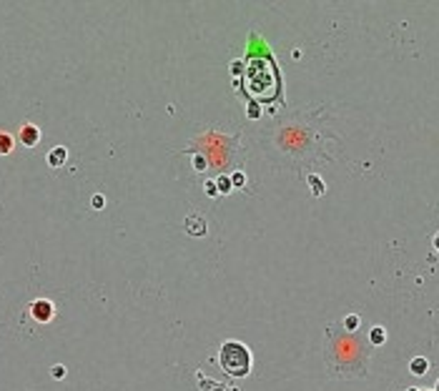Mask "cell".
Here are the masks:
<instances>
[{
  "mask_svg": "<svg viewBox=\"0 0 439 391\" xmlns=\"http://www.w3.org/2000/svg\"><path fill=\"white\" fill-rule=\"evenodd\" d=\"M369 341H372V346H382V343L386 341V329H384V326H372Z\"/></svg>",
  "mask_w": 439,
  "mask_h": 391,
  "instance_id": "8",
  "label": "cell"
},
{
  "mask_svg": "<svg viewBox=\"0 0 439 391\" xmlns=\"http://www.w3.org/2000/svg\"><path fill=\"white\" fill-rule=\"evenodd\" d=\"M65 161H68V150L63 146H58L48 153V166L51 168H60V166H65Z\"/></svg>",
  "mask_w": 439,
  "mask_h": 391,
  "instance_id": "5",
  "label": "cell"
},
{
  "mask_svg": "<svg viewBox=\"0 0 439 391\" xmlns=\"http://www.w3.org/2000/svg\"><path fill=\"white\" fill-rule=\"evenodd\" d=\"M437 391H439V381H437Z\"/></svg>",
  "mask_w": 439,
  "mask_h": 391,
  "instance_id": "15",
  "label": "cell"
},
{
  "mask_svg": "<svg viewBox=\"0 0 439 391\" xmlns=\"http://www.w3.org/2000/svg\"><path fill=\"white\" fill-rule=\"evenodd\" d=\"M329 336V348H327V364L329 371L336 376H364L367 374V359H369V346L354 334H336L331 326L327 329Z\"/></svg>",
  "mask_w": 439,
  "mask_h": 391,
  "instance_id": "1",
  "label": "cell"
},
{
  "mask_svg": "<svg viewBox=\"0 0 439 391\" xmlns=\"http://www.w3.org/2000/svg\"><path fill=\"white\" fill-rule=\"evenodd\" d=\"M63 374H65V371H63V366H55V369H53V376H58V379H60Z\"/></svg>",
  "mask_w": 439,
  "mask_h": 391,
  "instance_id": "12",
  "label": "cell"
},
{
  "mask_svg": "<svg viewBox=\"0 0 439 391\" xmlns=\"http://www.w3.org/2000/svg\"><path fill=\"white\" fill-rule=\"evenodd\" d=\"M412 391H419V389H412Z\"/></svg>",
  "mask_w": 439,
  "mask_h": 391,
  "instance_id": "16",
  "label": "cell"
},
{
  "mask_svg": "<svg viewBox=\"0 0 439 391\" xmlns=\"http://www.w3.org/2000/svg\"><path fill=\"white\" fill-rule=\"evenodd\" d=\"M93 208H103V196H96L93 198Z\"/></svg>",
  "mask_w": 439,
  "mask_h": 391,
  "instance_id": "11",
  "label": "cell"
},
{
  "mask_svg": "<svg viewBox=\"0 0 439 391\" xmlns=\"http://www.w3.org/2000/svg\"><path fill=\"white\" fill-rule=\"evenodd\" d=\"M219 183H221V191H228V188H231V186H228V181H226V178H221V181H219Z\"/></svg>",
  "mask_w": 439,
  "mask_h": 391,
  "instance_id": "13",
  "label": "cell"
},
{
  "mask_svg": "<svg viewBox=\"0 0 439 391\" xmlns=\"http://www.w3.org/2000/svg\"><path fill=\"white\" fill-rule=\"evenodd\" d=\"M359 324H362V321H359V316H356V314H349V316L344 319V324H341V326L346 329V334H354V331L359 329Z\"/></svg>",
  "mask_w": 439,
  "mask_h": 391,
  "instance_id": "9",
  "label": "cell"
},
{
  "mask_svg": "<svg viewBox=\"0 0 439 391\" xmlns=\"http://www.w3.org/2000/svg\"><path fill=\"white\" fill-rule=\"evenodd\" d=\"M432 244H434V251L439 253V233H437V236H434V241H432Z\"/></svg>",
  "mask_w": 439,
  "mask_h": 391,
  "instance_id": "14",
  "label": "cell"
},
{
  "mask_svg": "<svg viewBox=\"0 0 439 391\" xmlns=\"http://www.w3.org/2000/svg\"><path fill=\"white\" fill-rule=\"evenodd\" d=\"M409 371H412L414 376H424V374L429 371V361H427L424 356H414V359L409 361Z\"/></svg>",
  "mask_w": 439,
  "mask_h": 391,
  "instance_id": "6",
  "label": "cell"
},
{
  "mask_svg": "<svg viewBox=\"0 0 439 391\" xmlns=\"http://www.w3.org/2000/svg\"><path fill=\"white\" fill-rule=\"evenodd\" d=\"M18 141L25 148H35L38 143H41V128H38L35 123H23L20 131H18Z\"/></svg>",
  "mask_w": 439,
  "mask_h": 391,
  "instance_id": "4",
  "label": "cell"
},
{
  "mask_svg": "<svg viewBox=\"0 0 439 391\" xmlns=\"http://www.w3.org/2000/svg\"><path fill=\"white\" fill-rule=\"evenodd\" d=\"M15 148V138L8 131H0V155H8Z\"/></svg>",
  "mask_w": 439,
  "mask_h": 391,
  "instance_id": "7",
  "label": "cell"
},
{
  "mask_svg": "<svg viewBox=\"0 0 439 391\" xmlns=\"http://www.w3.org/2000/svg\"><path fill=\"white\" fill-rule=\"evenodd\" d=\"M219 364L231 376H249L251 371V354L241 341H226L219 351Z\"/></svg>",
  "mask_w": 439,
  "mask_h": 391,
  "instance_id": "2",
  "label": "cell"
},
{
  "mask_svg": "<svg viewBox=\"0 0 439 391\" xmlns=\"http://www.w3.org/2000/svg\"><path fill=\"white\" fill-rule=\"evenodd\" d=\"M28 311H30V319H33L35 324H51L53 316H55V306H53V301H48V298H35Z\"/></svg>",
  "mask_w": 439,
  "mask_h": 391,
  "instance_id": "3",
  "label": "cell"
},
{
  "mask_svg": "<svg viewBox=\"0 0 439 391\" xmlns=\"http://www.w3.org/2000/svg\"><path fill=\"white\" fill-rule=\"evenodd\" d=\"M309 183H311L314 196H322V193H324V181L319 178V176H309Z\"/></svg>",
  "mask_w": 439,
  "mask_h": 391,
  "instance_id": "10",
  "label": "cell"
}]
</instances>
